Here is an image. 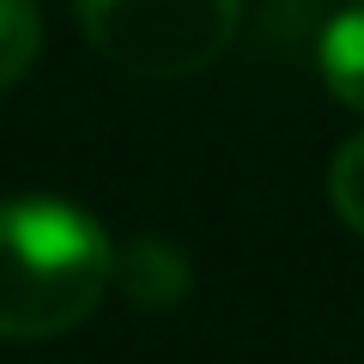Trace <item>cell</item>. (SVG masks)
I'll return each instance as SVG.
<instances>
[{
    "instance_id": "3",
    "label": "cell",
    "mask_w": 364,
    "mask_h": 364,
    "mask_svg": "<svg viewBox=\"0 0 364 364\" xmlns=\"http://www.w3.org/2000/svg\"><path fill=\"white\" fill-rule=\"evenodd\" d=\"M116 286L128 291L134 310H176L195 286V267L176 243H158V237H140V243L116 249Z\"/></svg>"
},
{
    "instance_id": "4",
    "label": "cell",
    "mask_w": 364,
    "mask_h": 364,
    "mask_svg": "<svg viewBox=\"0 0 364 364\" xmlns=\"http://www.w3.org/2000/svg\"><path fill=\"white\" fill-rule=\"evenodd\" d=\"M316 67H322L328 97L364 116V0L340 6V13L322 25V43H316Z\"/></svg>"
},
{
    "instance_id": "1",
    "label": "cell",
    "mask_w": 364,
    "mask_h": 364,
    "mask_svg": "<svg viewBox=\"0 0 364 364\" xmlns=\"http://www.w3.org/2000/svg\"><path fill=\"white\" fill-rule=\"evenodd\" d=\"M116 286V243L55 195L0 200V340H55Z\"/></svg>"
},
{
    "instance_id": "6",
    "label": "cell",
    "mask_w": 364,
    "mask_h": 364,
    "mask_svg": "<svg viewBox=\"0 0 364 364\" xmlns=\"http://www.w3.org/2000/svg\"><path fill=\"white\" fill-rule=\"evenodd\" d=\"M328 200H334L340 225L352 237H364V134H352L334 152V170H328Z\"/></svg>"
},
{
    "instance_id": "5",
    "label": "cell",
    "mask_w": 364,
    "mask_h": 364,
    "mask_svg": "<svg viewBox=\"0 0 364 364\" xmlns=\"http://www.w3.org/2000/svg\"><path fill=\"white\" fill-rule=\"evenodd\" d=\"M43 55V13L37 0H0V91L37 67Z\"/></svg>"
},
{
    "instance_id": "2",
    "label": "cell",
    "mask_w": 364,
    "mask_h": 364,
    "mask_svg": "<svg viewBox=\"0 0 364 364\" xmlns=\"http://www.w3.org/2000/svg\"><path fill=\"white\" fill-rule=\"evenodd\" d=\"M79 31L109 67L188 79L237 43L243 0H73Z\"/></svg>"
}]
</instances>
